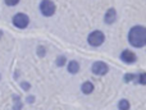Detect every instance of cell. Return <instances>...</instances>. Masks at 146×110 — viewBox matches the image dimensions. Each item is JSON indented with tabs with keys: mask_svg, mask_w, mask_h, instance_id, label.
Segmentation results:
<instances>
[{
	"mask_svg": "<svg viewBox=\"0 0 146 110\" xmlns=\"http://www.w3.org/2000/svg\"><path fill=\"white\" fill-rule=\"evenodd\" d=\"M128 42L137 49L146 46V27L140 25L133 26L128 32Z\"/></svg>",
	"mask_w": 146,
	"mask_h": 110,
	"instance_id": "obj_1",
	"label": "cell"
},
{
	"mask_svg": "<svg viewBox=\"0 0 146 110\" xmlns=\"http://www.w3.org/2000/svg\"><path fill=\"white\" fill-rule=\"evenodd\" d=\"M105 41V35H104L101 31L95 30L87 36V42L90 44L94 48H98V46L103 45V42Z\"/></svg>",
	"mask_w": 146,
	"mask_h": 110,
	"instance_id": "obj_2",
	"label": "cell"
},
{
	"mask_svg": "<svg viewBox=\"0 0 146 110\" xmlns=\"http://www.w3.org/2000/svg\"><path fill=\"white\" fill-rule=\"evenodd\" d=\"M55 4L51 0H42L40 3V12L44 17H51L55 13Z\"/></svg>",
	"mask_w": 146,
	"mask_h": 110,
	"instance_id": "obj_3",
	"label": "cell"
},
{
	"mask_svg": "<svg viewBox=\"0 0 146 110\" xmlns=\"http://www.w3.org/2000/svg\"><path fill=\"white\" fill-rule=\"evenodd\" d=\"M12 22L17 28L23 30V28H26L30 25V18H28V15L25 14V13H17V14L13 17Z\"/></svg>",
	"mask_w": 146,
	"mask_h": 110,
	"instance_id": "obj_4",
	"label": "cell"
},
{
	"mask_svg": "<svg viewBox=\"0 0 146 110\" xmlns=\"http://www.w3.org/2000/svg\"><path fill=\"white\" fill-rule=\"evenodd\" d=\"M94 74L96 76H105L109 72V65L105 62H95L91 68Z\"/></svg>",
	"mask_w": 146,
	"mask_h": 110,
	"instance_id": "obj_5",
	"label": "cell"
},
{
	"mask_svg": "<svg viewBox=\"0 0 146 110\" xmlns=\"http://www.w3.org/2000/svg\"><path fill=\"white\" fill-rule=\"evenodd\" d=\"M119 56H121L122 62L126 63V64H133V63H136V60H137L136 54H135L133 51L128 50V49H126V50L122 51Z\"/></svg>",
	"mask_w": 146,
	"mask_h": 110,
	"instance_id": "obj_6",
	"label": "cell"
},
{
	"mask_svg": "<svg viewBox=\"0 0 146 110\" xmlns=\"http://www.w3.org/2000/svg\"><path fill=\"white\" fill-rule=\"evenodd\" d=\"M117 21V10L114 8H110V9L106 10L105 15H104V22L106 25H113Z\"/></svg>",
	"mask_w": 146,
	"mask_h": 110,
	"instance_id": "obj_7",
	"label": "cell"
},
{
	"mask_svg": "<svg viewBox=\"0 0 146 110\" xmlns=\"http://www.w3.org/2000/svg\"><path fill=\"white\" fill-rule=\"evenodd\" d=\"M67 70H68L71 74H76V73L80 72V63L76 62V60H71V62L67 64Z\"/></svg>",
	"mask_w": 146,
	"mask_h": 110,
	"instance_id": "obj_8",
	"label": "cell"
},
{
	"mask_svg": "<svg viewBox=\"0 0 146 110\" xmlns=\"http://www.w3.org/2000/svg\"><path fill=\"white\" fill-rule=\"evenodd\" d=\"M81 91H82L85 95H90V93H92V91H94V83L90 82V81H86V82H83L82 86H81Z\"/></svg>",
	"mask_w": 146,
	"mask_h": 110,
	"instance_id": "obj_9",
	"label": "cell"
},
{
	"mask_svg": "<svg viewBox=\"0 0 146 110\" xmlns=\"http://www.w3.org/2000/svg\"><path fill=\"white\" fill-rule=\"evenodd\" d=\"M129 108H131V104H129V101L126 100V99H122V100L118 103L119 110H129Z\"/></svg>",
	"mask_w": 146,
	"mask_h": 110,
	"instance_id": "obj_10",
	"label": "cell"
},
{
	"mask_svg": "<svg viewBox=\"0 0 146 110\" xmlns=\"http://www.w3.org/2000/svg\"><path fill=\"white\" fill-rule=\"evenodd\" d=\"M66 62H67V58L64 56V55H59V56L56 58V65H58V67L66 65Z\"/></svg>",
	"mask_w": 146,
	"mask_h": 110,
	"instance_id": "obj_11",
	"label": "cell"
},
{
	"mask_svg": "<svg viewBox=\"0 0 146 110\" xmlns=\"http://www.w3.org/2000/svg\"><path fill=\"white\" fill-rule=\"evenodd\" d=\"M137 82L140 85H146V73H141L137 76Z\"/></svg>",
	"mask_w": 146,
	"mask_h": 110,
	"instance_id": "obj_12",
	"label": "cell"
},
{
	"mask_svg": "<svg viewBox=\"0 0 146 110\" xmlns=\"http://www.w3.org/2000/svg\"><path fill=\"white\" fill-rule=\"evenodd\" d=\"M123 80H124V82H131V81L136 80V74H133V73H127Z\"/></svg>",
	"mask_w": 146,
	"mask_h": 110,
	"instance_id": "obj_13",
	"label": "cell"
},
{
	"mask_svg": "<svg viewBox=\"0 0 146 110\" xmlns=\"http://www.w3.org/2000/svg\"><path fill=\"white\" fill-rule=\"evenodd\" d=\"M5 4L9 5V7H14V5H17L18 3H19V0H4Z\"/></svg>",
	"mask_w": 146,
	"mask_h": 110,
	"instance_id": "obj_14",
	"label": "cell"
},
{
	"mask_svg": "<svg viewBox=\"0 0 146 110\" xmlns=\"http://www.w3.org/2000/svg\"><path fill=\"white\" fill-rule=\"evenodd\" d=\"M37 54L40 55V56H44V55H45V48H44V46H38Z\"/></svg>",
	"mask_w": 146,
	"mask_h": 110,
	"instance_id": "obj_15",
	"label": "cell"
},
{
	"mask_svg": "<svg viewBox=\"0 0 146 110\" xmlns=\"http://www.w3.org/2000/svg\"><path fill=\"white\" fill-rule=\"evenodd\" d=\"M21 86H22V88H23V90H25V91L30 90V87H31V86H30V83H27V82H22V83H21Z\"/></svg>",
	"mask_w": 146,
	"mask_h": 110,
	"instance_id": "obj_16",
	"label": "cell"
},
{
	"mask_svg": "<svg viewBox=\"0 0 146 110\" xmlns=\"http://www.w3.org/2000/svg\"><path fill=\"white\" fill-rule=\"evenodd\" d=\"M21 109H22V104H21V103H15L14 104V110H21Z\"/></svg>",
	"mask_w": 146,
	"mask_h": 110,
	"instance_id": "obj_17",
	"label": "cell"
},
{
	"mask_svg": "<svg viewBox=\"0 0 146 110\" xmlns=\"http://www.w3.org/2000/svg\"><path fill=\"white\" fill-rule=\"evenodd\" d=\"M27 101L28 103H33V101H35V97H33V96H30V97H27Z\"/></svg>",
	"mask_w": 146,
	"mask_h": 110,
	"instance_id": "obj_18",
	"label": "cell"
},
{
	"mask_svg": "<svg viewBox=\"0 0 146 110\" xmlns=\"http://www.w3.org/2000/svg\"><path fill=\"white\" fill-rule=\"evenodd\" d=\"M1 33H3V32H1V31H0V37H1Z\"/></svg>",
	"mask_w": 146,
	"mask_h": 110,
	"instance_id": "obj_19",
	"label": "cell"
},
{
	"mask_svg": "<svg viewBox=\"0 0 146 110\" xmlns=\"http://www.w3.org/2000/svg\"><path fill=\"white\" fill-rule=\"evenodd\" d=\"M0 78H1V77H0Z\"/></svg>",
	"mask_w": 146,
	"mask_h": 110,
	"instance_id": "obj_20",
	"label": "cell"
}]
</instances>
